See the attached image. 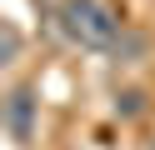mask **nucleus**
I'll use <instances>...</instances> for the list:
<instances>
[{"label":"nucleus","instance_id":"nucleus-2","mask_svg":"<svg viewBox=\"0 0 155 150\" xmlns=\"http://www.w3.org/2000/svg\"><path fill=\"white\" fill-rule=\"evenodd\" d=\"M30 120H35V100H30V90H10V100H5V125H10V135L20 140H30Z\"/></svg>","mask_w":155,"mask_h":150},{"label":"nucleus","instance_id":"nucleus-3","mask_svg":"<svg viewBox=\"0 0 155 150\" xmlns=\"http://www.w3.org/2000/svg\"><path fill=\"white\" fill-rule=\"evenodd\" d=\"M15 50H20V35H15V30L5 25V60H15Z\"/></svg>","mask_w":155,"mask_h":150},{"label":"nucleus","instance_id":"nucleus-1","mask_svg":"<svg viewBox=\"0 0 155 150\" xmlns=\"http://www.w3.org/2000/svg\"><path fill=\"white\" fill-rule=\"evenodd\" d=\"M60 30L85 50H105L120 40V20L105 0H65L60 5Z\"/></svg>","mask_w":155,"mask_h":150}]
</instances>
